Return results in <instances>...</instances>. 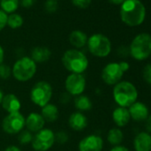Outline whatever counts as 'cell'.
<instances>
[{"label": "cell", "instance_id": "obj_1", "mask_svg": "<svg viewBox=\"0 0 151 151\" xmlns=\"http://www.w3.org/2000/svg\"><path fill=\"white\" fill-rule=\"evenodd\" d=\"M146 17L145 6L139 0H124L120 7V18L129 27H136L143 23Z\"/></svg>", "mask_w": 151, "mask_h": 151}, {"label": "cell", "instance_id": "obj_2", "mask_svg": "<svg viewBox=\"0 0 151 151\" xmlns=\"http://www.w3.org/2000/svg\"><path fill=\"white\" fill-rule=\"evenodd\" d=\"M61 62L68 71L74 74H83L89 66L86 55L82 51L75 48L68 49L63 53Z\"/></svg>", "mask_w": 151, "mask_h": 151}, {"label": "cell", "instance_id": "obj_3", "mask_svg": "<svg viewBox=\"0 0 151 151\" xmlns=\"http://www.w3.org/2000/svg\"><path fill=\"white\" fill-rule=\"evenodd\" d=\"M113 98L119 107L129 108L137 101L138 91L133 84L127 81H120L114 86Z\"/></svg>", "mask_w": 151, "mask_h": 151}, {"label": "cell", "instance_id": "obj_4", "mask_svg": "<svg viewBox=\"0 0 151 151\" xmlns=\"http://www.w3.org/2000/svg\"><path fill=\"white\" fill-rule=\"evenodd\" d=\"M37 69V63L30 57L23 56L14 62L12 68V75L19 82H27L34 78Z\"/></svg>", "mask_w": 151, "mask_h": 151}, {"label": "cell", "instance_id": "obj_5", "mask_svg": "<svg viewBox=\"0 0 151 151\" xmlns=\"http://www.w3.org/2000/svg\"><path fill=\"white\" fill-rule=\"evenodd\" d=\"M130 54L137 60H144L151 55V36L147 33L137 35L129 47Z\"/></svg>", "mask_w": 151, "mask_h": 151}, {"label": "cell", "instance_id": "obj_6", "mask_svg": "<svg viewBox=\"0 0 151 151\" xmlns=\"http://www.w3.org/2000/svg\"><path fill=\"white\" fill-rule=\"evenodd\" d=\"M86 45L91 54L98 58L109 55L112 48L109 38L101 33H96L89 37Z\"/></svg>", "mask_w": 151, "mask_h": 151}, {"label": "cell", "instance_id": "obj_7", "mask_svg": "<svg viewBox=\"0 0 151 151\" xmlns=\"http://www.w3.org/2000/svg\"><path fill=\"white\" fill-rule=\"evenodd\" d=\"M29 96L31 101L35 105L43 108L46 104L50 103L52 97V87L46 81H39L31 88Z\"/></svg>", "mask_w": 151, "mask_h": 151}, {"label": "cell", "instance_id": "obj_8", "mask_svg": "<svg viewBox=\"0 0 151 151\" xmlns=\"http://www.w3.org/2000/svg\"><path fill=\"white\" fill-rule=\"evenodd\" d=\"M55 143L54 132L49 128H44L33 136L31 146L36 151H47Z\"/></svg>", "mask_w": 151, "mask_h": 151}, {"label": "cell", "instance_id": "obj_9", "mask_svg": "<svg viewBox=\"0 0 151 151\" xmlns=\"http://www.w3.org/2000/svg\"><path fill=\"white\" fill-rule=\"evenodd\" d=\"M25 127V117L21 112L6 115L2 121V129L7 134L20 133Z\"/></svg>", "mask_w": 151, "mask_h": 151}, {"label": "cell", "instance_id": "obj_10", "mask_svg": "<svg viewBox=\"0 0 151 151\" xmlns=\"http://www.w3.org/2000/svg\"><path fill=\"white\" fill-rule=\"evenodd\" d=\"M124 73L120 62H110L102 68L101 79L109 86H115L121 81Z\"/></svg>", "mask_w": 151, "mask_h": 151}, {"label": "cell", "instance_id": "obj_11", "mask_svg": "<svg viewBox=\"0 0 151 151\" xmlns=\"http://www.w3.org/2000/svg\"><path fill=\"white\" fill-rule=\"evenodd\" d=\"M86 87V81L83 74L70 73L65 80L66 92L71 96L81 95Z\"/></svg>", "mask_w": 151, "mask_h": 151}, {"label": "cell", "instance_id": "obj_12", "mask_svg": "<svg viewBox=\"0 0 151 151\" xmlns=\"http://www.w3.org/2000/svg\"><path fill=\"white\" fill-rule=\"evenodd\" d=\"M103 139L96 134H90L83 138L78 143V151H101Z\"/></svg>", "mask_w": 151, "mask_h": 151}, {"label": "cell", "instance_id": "obj_13", "mask_svg": "<svg viewBox=\"0 0 151 151\" xmlns=\"http://www.w3.org/2000/svg\"><path fill=\"white\" fill-rule=\"evenodd\" d=\"M45 121L41 116V114L37 112H31L25 118V127L28 131L33 132H37L40 130L44 129Z\"/></svg>", "mask_w": 151, "mask_h": 151}, {"label": "cell", "instance_id": "obj_14", "mask_svg": "<svg viewBox=\"0 0 151 151\" xmlns=\"http://www.w3.org/2000/svg\"><path fill=\"white\" fill-rule=\"evenodd\" d=\"M128 111L130 113L131 118H132L134 121H145L149 116L147 107L139 101H135L133 104H132L129 107Z\"/></svg>", "mask_w": 151, "mask_h": 151}, {"label": "cell", "instance_id": "obj_15", "mask_svg": "<svg viewBox=\"0 0 151 151\" xmlns=\"http://www.w3.org/2000/svg\"><path fill=\"white\" fill-rule=\"evenodd\" d=\"M1 105H2V108L4 109V110H6L8 114L20 112V109L22 108L21 101L14 93L6 94L3 98Z\"/></svg>", "mask_w": 151, "mask_h": 151}, {"label": "cell", "instance_id": "obj_16", "mask_svg": "<svg viewBox=\"0 0 151 151\" xmlns=\"http://www.w3.org/2000/svg\"><path fill=\"white\" fill-rule=\"evenodd\" d=\"M87 117L80 111L72 113L68 117V125L74 131H83L87 126Z\"/></svg>", "mask_w": 151, "mask_h": 151}, {"label": "cell", "instance_id": "obj_17", "mask_svg": "<svg viewBox=\"0 0 151 151\" xmlns=\"http://www.w3.org/2000/svg\"><path fill=\"white\" fill-rule=\"evenodd\" d=\"M133 146L136 151H151V135L146 132L138 133L134 138Z\"/></svg>", "mask_w": 151, "mask_h": 151}, {"label": "cell", "instance_id": "obj_18", "mask_svg": "<svg viewBox=\"0 0 151 151\" xmlns=\"http://www.w3.org/2000/svg\"><path fill=\"white\" fill-rule=\"evenodd\" d=\"M87 40H88V37L86 33H85L80 29L73 30L68 36V41L75 49L79 50L85 47L87 44Z\"/></svg>", "mask_w": 151, "mask_h": 151}, {"label": "cell", "instance_id": "obj_19", "mask_svg": "<svg viewBox=\"0 0 151 151\" xmlns=\"http://www.w3.org/2000/svg\"><path fill=\"white\" fill-rule=\"evenodd\" d=\"M112 118L114 123L118 127H124L128 124V123L131 120L130 113L128 111L127 108L118 107L114 109L112 113Z\"/></svg>", "mask_w": 151, "mask_h": 151}, {"label": "cell", "instance_id": "obj_20", "mask_svg": "<svg viewBox=\"0 0 151 151\" xmlns=\"http://www.w3.org/2000/svg\"><path fill=\"white\" fill-rule=\"evenodd\" d=\"M52 56L51 50L46 46H36L32 49L30 58L36 63H43L47 61Z\"/></svg>", "mask_w": 151, "mask_h": 151}, {"label": "cell", "instance_id": "obj_21", "mask_svg": "<svg viewBox=\"0 0 151 151\" xmlns=\"http://www.w3.org/2000/svg\"><path fill=\"white\" fill-rule=\"evenodd\" d=\"M41 116L45 122L54 123L59 117V109L56 105L52 103H48L42 108Z\"/></svg>", "mask_w": 151, "mask_h": 151}, {"label": "cell", "instance_id": "obj_22", "mask_svg": "<svg viewBox=\"0 0 151 151\" xmlns=\"http://www.w3.org/2000/svg\"><path fill=\"white\" fill-rule=\"evenodd\" d=\"M74 105L78 111H88L92 109L93 103L91 99L86 95H78L74 100Z\"/></svg>", "mask_w": 151, "mask_h": 151}, {"label": "cell", "instance_id": "obj_23", "mask_svg": "<svg viewBox=\"0 0 151 151\" xmlns=\"http://www.w3.org/2000/svg\"><path fill=\"white\" fill-rule=\"evenodd\" d=\"M20 6V0H0V9L6 14H14Z\"/></svg>", "mask_w": 151, "mask_h": 151}, {"label": "cell", "instance_id": "obj_24", "mask_svg": "<svg viewBox=\"0 0 151 151\" xmlns=\"http://www.w3.org/2000/svg\"><path fill=\"white\" fill-rule=\"evenodd\" d=\"M108 141L113 146H118L124 139V133L118 128H112L109 131L107 136Z\"/></svg>", "mask_w": 151, "mask_h": 151}, {"label": "cell", "instance_id": "obj_25", "mask_svg": "<svg viewBox=\"0 0 151 151\" xmlns=\"http://www.w3.org/2000/svg\"><path fill=\"white\" fill-rule=\"evenodd\" d=\"M24 23L23 17L17 14L14 13L11 14H8V19H7V26L12 29H20Z\"/></svg>", "mask_w": 151, "mask_h": 151}, {"label": "cell", "instance_id": "obj_26", "mask_svg": "<svg viewBox=\"0 0 151 151\" xmlns=\"http://www.w3.org/2000/svg\"><path fill=\"white\" fill-rule=\"evenodd\" d=\"M33 133L28 130H22L19 133L18 140L22 145H28L32 142L33 139Z\"/></svg>", "mask_w": 151, "mask_h": 151}, {"label": "cell", "instance_id": "obj_27", "mask_svg": "<svg viewBox=\"0 0 151 151\" xmlns=\"http://www.w3.org/2000/svg\"><path fill=\"white\" fill-rule=\"evenodd\" d=\"M12 76V68L7 64H0V78L3 80H7Z\"/></svg>", "mask_w": 151, "mask_h": 151}, {"label": "cell", "instance_id": "obj_28", "mask_svg": "<svg viewBox=\"0 0 151 151\" xmlns=\"http://www.w3.org/2000/svg\"><path fill=\"white\" fill-rule=\"evenodd\" d=\"M44 8L46 13L54 14L59 8V4L55 0H46L44 5Z\"/></svg>", "mask_w": 151, "mask_h": 151}, {"label": "cell", "instance_id": "obj_29", "mask_svg": "<svg viewBox=\"0 0 151 151\" xmlns=\"http://www.w3.org/2000/svg\"><path fill=\"white\" fill-rule=\"evenodd\" d=\"M54 135H55V142H57L60 145L67 143L68 140V134L66 132L60 131V132L54 133Z\"/></svg>", "mask_w": 151, "mask_h": 151}, {"label": "cell", "instance_id": "obj_30", "mask_svg": "<svg viewBox=\"0 0 151 151\" xmlns=\"http://www.w3.org/2000/svg\"><path fill=\"white\" fill-rule=\"evenodd\" d=\"M93 0H71L72 4L78 8L86 9L90 6Z\"/></svg>", "mask_w": 151, "mask_h": 151}, {"label": "cell", "instance_id": "obj_31", "mask_svg": "<svg viewBox=\"0 0 151 151\" xmlns=\"http://www.w3.org/2000/svg\"><path fill=\"white\" fill-rule=\"evenodd\" d=\"M142 77L144 81L151 86V64H147L144 67L142 71Z\"/></svg>", "mask_w": 151, "mask_h": 151}, {"label": "cell", "instance_id": "obj_32", "mask_svg": "<svg viewBox=\"0 0 151 151\" xmlns=\"http://www.w3.org/2000/svg\"><path fill=\"white\" fill-rule=\"evenodd\" d=\"M7 19L8 14L0 9V31H2L7 26Z\"/></svg>", "mask_w": 151, "mask_h": 151}, {"label": "cell", "instance_id": "obj_33", "mask_svg": "<svg viewBox=\"0 0 151 151\" xmlns=\"http://www.w3.org/2000/svg\"><path fill=\"white\" fill-rule=\"evenodd\" d=\"M35 0H20V5L24 8H30L34 6Z\"/></svg>", "mask_w": 151, "mask_h": 151}, {"label": "cell", "instance_id": "obj_34", "mask_svg": "<svg viewBox=\"0 0 151 151\" xmlns=\"http://www.w3.org/2000/svg\"><path fill=\"white\" fill-rule=\"evenodd\" d=\"M70 97L71 95L68 94L67 92L66 93H62L60 96V101L62 103V104H67L69 102V100H70Z\"/></svg>", "mask_w": 151, "mask_h": 151}, {"label": "cell", "instance_id": "obj_35", "mask_svg": "<svg viewBox=\"0 0 151 151\" xmlns=\"http://www.w3.org/2000/svg\"><path fill=\"white\" fill-rule=\"evenodd\" d=\"M110 151H129V149L124 146L118 145V146H115L114 147H112Z\"/></svg>", "mask_w": 151, "mask_h": 151}, {"label": "cell", "instance_id": "obj_36", "mask_svg": "<svg viewBox=\"0 0 151 151\" xmlns=\"http://www.w3.org/2000/svg\"><path fill=\"white\" fill-rule=\"evenodd\" d=\"M146 128L149 132H151V115H149L146 119Z\"/></svg>", "mask_w": 151, "mask_h": 151}, {"label": "cell", "instance_id": "obj_37", "mask_svg": "<svg viewBox=\"0 0 151 151\" xmlns=\"http://www.w3.org/2000/svg\"><path fill=\"white\" fill-rule=\"evenodd\" d=\"M4 151H22V150L17 146L12 145V146H8L7 147H6V149Z\"/></svg>", "mask_w": 151, "mask_h": 151}, {"label": "cell", "instance_id": "obj_38", "mask_svg": "<svg viewBox=\"0 0 151 151\" xmlns=\"http://www.w3.org/2000/svg\"><path fill=\"white\" fill-rule=\"evenodd\" d=\"M4 59H5V51L3 47L0 45V64L4 63Z\"/></svg>", "mask_w": 151, "mask_h": 151}, {"label": "cell", "instance_id": "obj_39", "mask_svg": "<svg viewBox=\"0 0 151 151\" xmlns=\"http://www.w3.org/2000/svg\"><path fill=\"white\" fill-rule=\"evenodd\" d=\"M108 1L113 5H116V6H118V5H122L124 2V0H108Z\"/></svg>", "mask_w": 151, "mask_h": 151}, {"label": "cell", "instance_id": "obj_40", "mask_svg": "<svg viewBox=\"0 0 151 151\" xmlns=\"http://www.w3.org/2000/svg\"><path fill=\"white\" fill-rule=\"evenodd\" d=\"M4 96H5V94H4V92L0 89V105H1V103H2V101H3V98H4Z\"/></svg>", "mask_w": 151, "mask_h": 151}, {"label": "cell", "instance_id": "obj_41", "mask_svg": "<svg viewBox=\"0 0 151 151\" xmlns=\"http://www.w3.org/2000/svg\"><path fill=\"white\" fill-rule=\"evenodd\" d=\"M55 1H57V2H58V1H60V0H55Z\"/></svg>", "mask_w": 151, "mask_h": 151}]
</instances>
